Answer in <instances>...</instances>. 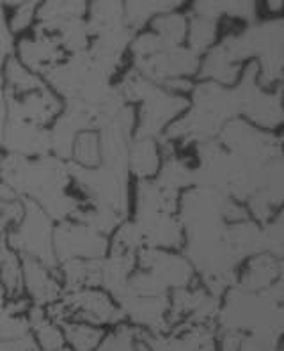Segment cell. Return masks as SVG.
Listing matches in <instances>:
<instances>
[{
  "label": "cell",
  "instance_id": "6da1fadb",
  "mask_svg": "<svg viewBox=\"0 0 284 351\" xmlns=\"http://www.w3.org/2000/svg\"><path fill=\"white\" fill-rule=\"evenodd\" d=\"M0 181L25 201L34 202L56 223L80 222L93 208V202L78 189L69 162L54 154L25 158L16 154H0Z\"/></svg>",
  "mask_w": 284,
  "mask_h": 351
},
{
  "label": "cell",
  "instance_id": "4fadbf2b",
  "mask_svg": "<svg viewBox=\"0 0 284 351\" xmlns=\"http://www.w3.org/2000/svg\"><path fill=\"white\" fill-rule=\"evenodd\" d=\"M16 51V38L13 36L8 23V8L0 4V86L4 78V69L9 59H13Z\"/></svg>",
  "mask_w": 284,
  "mask_h": 351
},
{
  "label": "cell",
  "instance_id": "5b68a950",
  "mask_svg": "<svg viewBox=\"0 0 284 351\" xmlns=\"http://www.w3.org/2000/svg\"><path fill=\"white\" fill-rule=\"evenodd\" d=\"M22 263L25 296L32 302V305L47 308L48 305L59 302L60 296L64 295L59 270H50L29 257H22Z\"/></svg>",
  "mask_w": 284,
  "mask_h": 351
},
{
  "label": "cell",
  "instance_id": "30bf717a",
  "mask_svg": "<svg viewBox=\"0 0 284 351\" xmlns=\"http://www.w3.org/2000/svg\"><path fill=\"white\" fill-rule=\"evenodd\" d=\"M30 334L29 319L14 317L8 311V296L4 286L0 282V341H18Z\"/></svg>",
  "mask_w": 284,
  "mask_h": 351
},
{
  "label": "cell",
  "instance_id": "3957f363",
  "mask_svg": "<svg viewBox=\"0 0 284 351\" xmlns=\"http://www.w3.org/2000/svg\"><path fill=\"white\" fill-rule=\"evenodd\" d=\"M54 222L34 202L25 201V215L13 231L5 234V241L20 257H29L50 270H59L54 252Z\"/></svg>",
  "mask_w": 284,
  "mask_h": 351
},
{
  "label": "cell",
  "instance_id": "277c9868",
  "mask_svg": "<svg viewBox=\"0 0 284 351\" xmlns=\"http://www.w3.org/2000/svg\"><path fill=\"white\" fill-rule=\"evenodd\" d=\"M54 252L59 265L71 259H105L108 236L86 223L66 220L54 227Z\"/></svg>",
  "mask_w": 284,
  "mask_h": 351
},
{
  "label": "cell",
  "instance_id": "52a82bcc",
  "mask_svg": "<svg viewBox=\"0 0 284 351\" xmlns=\"http://www.w3.org/2000/svg\"><path fill=\"white\" fill-rule=\"evenodd\" d=\"M0 282L4 286L8 300L25 298L22 257L9 247L5 236H0Z\"/></svg>",
  "mask_w": 284,
  "mask_h": 351
},
{
  "label": "cell",
  "instance_id": "8992f818",
  "mask_svg": "<svg viewBox=\"0 0 284 351\" xmlns=\"http://www.w3.org/2000/svg\"><path fill=\"white\" fill-rule=\"evenodd\" d=\"M162 163H160V147L156 138H134L128 147L130 174L137 181L155 180Z\"/></svg>",
  "mask_w": 284,
  "mask_h": 351
},
{
  "label": "cell",
  "instance_id": "7c38bea8",
  "mask_svg": "<svg viewBox=\"0 0 284 351\" xmlns=\"http://www.w3.org/2000/svg\"><path fill=\"white\" fill-rule=\"evenodd\" d=\"M8 8V23L14 38L25 34L27 30H32L38 14V2H16V4H5Z\"/></svg>",
  "mask_w": 284,
  "mask_h": 351
},
{
  "label": "cell",
  "instance_id": "5bb4252c",
  "mask_svg": "<svg viewBox=\"0 0 284 351\" xmlns=\"http://www.w3.org/2000/svg\"><path fill=\"white\" fill-rule=\"evenodd\" d=\"M213 36H215V23L211 22V18L198 14L192 20V25H190V45H192V51L199 53V51H202L206 47H210Z\"/></svg>",
  "mask_w": 284,
  "mask_h": 351
},
{
  "label": "cell",
  "instance_id": "8fae6325",
  "mask_svg": "<svg viewBox=\"0 0 284 351\" xmlns=\"http://www.w3.org/2000/svg\"><path fill=\"white\" fill-rule=\"evenodd\" d=\"M151 27H153V32L164 39L169 47H178L181 43V39L185 38L187 34L185 18L180 16V14H174L172 11L153 18Z\"/></svg>",
  "mask_w": 284,
  "mask_h": 351
},
{
  "label": "cell",
  "instance_id": "7a4b0ae2",
  "mask_svg": "<svg viewBox=\"0 0 284 351\" xmlns=\"http://www.w3.org/2000/svg\"><path fill=\"white\" fill-rule=\"evenodd\" d=\"M48 319L57 325L62 323H86V325L117 326L126 322L123 308L104 287H84L64 291L60 300L45 308Z\"/></svg>",
  "mask_w": 284,
  "mask_h": 351
},
{
  "label": "cell",
  "instance_id": "9c48e42d",
  "mask_svg": "<svg viewBox=\"0 0 284 351\" xmlns=\"http://www.w3.org/2000/svg\"><path fill=\"white\" fill-rule=\"evenodd\" d=\"M66 344L73 351H96L99 343L107 335V330L99 326L86 325V323H62Z\"/></svg>",
  "mask_w": 284,
  "mask_h": 351
},
{
  "label": "cell",
  "instance_id": "ba28073f",
  "mask_svg": "<svg viewBox=\"0 0 284 351\" xmlns=\"http://www.w3.org/2000/svg\"><path fill=\"white\" fill-rule=\"evenodd\" d=\"M25 215V199L0 181V236L11 232Z\"/></svg>",
  "mask_w": 284,
  "mask_h": 351
}]
</instances>
